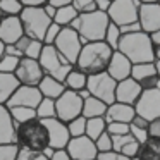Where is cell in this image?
<instances>
[{"label": "cell", "instance_id": "obj_1", "mask_svg": "<svg viewBox=\"0 0 160 160\" xmlns=\"http://www.w3.org/2000/svg\"><path fill=\"white\" fill-rule=\"evenodd\" d=\"M114 50L107 45L105 42H93L83 45L78 60L74 67L84 72L86 76H93V74H100L107 71V66L110 62V57Z\"/></svg>", "mask_w": 160, "mask_h": 160}, {"label": "cell", "instance_id": "obj_2", "mask_svg": "<svg viewBox=\"0 0 160 160\" xmlns=\"http://www.w3.org/2000/svg\"><path fill=\"white\" fill-rule=\"evenodd\" d=\"M108 22H110V19L105 12L95 11V12L79 14L71 22L69 28H72L79 35L81 43L86 45V43H93V42H103Z\"/></svg>", "mask_w": 160, "mask_h": 160}, {"label": "cell", "instance_id": "obj_3", "mask_svg": "<svg viewBox=\"0 0 160 160\" xmlns=\"http://www.w3.org/2000/svg\"><path fill=\"white\" fill-rule=\"evenodd\" d=\"M117 52L126 55L131 64H146L155 62V48H153L150 36L143 31L131 33V35H122L119 42Z\"/></svg>", "mask_w": 160, "mask_h": 160}, {"label": "cell", "instance_id": "obj_4", "mask_svg": "<svg viewBox=\"0 0 160 160\" xmlns=\"http://www.w3.org/2000/svg\"><path fill=\"white\" fill-rule=\"evenodd\" d=\"M14 143L18 148L31 150V152H43L48 146V132L40 119H33L24 124L16 126V138Z\"/></svg>", "mask_w": 160, "mask_h": 160}, {"label": "cell", "instance_id": "obj_5", "mask_svg": "<svg viewBox=\"0 0 160 160\" xmlns=\"http://www.w3.org/2000/svg\"><path fill=\"white\" fill-rule=\"evenodd\" d=\"M38 64H40V67H42L45 76H50L57 81H62V83H64V79H66V76L69 74V71L74 67L72 64H69L59 52H57L53 45H43Z\"/></svg>", "mask_w": 160, "mask_h": 160}, {"label": "cell", "instance_id": "obj_6", "mask_svg": "<svg viewBox=\"0 0 160 160\" xmlns=\"http://www.w3.org/2000/svg\"><path fill=\"white\" fill-rule=\"evenodd\" d=\"M19 21H21L24 35L33 40H40V42L45 36L47 28L52 24V19L47 18L43 7H22Z\"/></svg>", "mask_w": 160, "mask_h": 160}, {"label": "cell", "instance_id": "obj_7", "mask_svg": "<svg viewBox=\"0 0 160 160\" xmlns=\"http://www.w3.org/2000/svg\"><path fill=\"white\" fill-rule=\"evenodd\" d=\"M139 2L138 0H112L110 7L107 11V16L110 22L115 26H126L131 22H138L139 16Z\"/></svg>", "mask_w": 160, "mask_h": 160}, {"label": "cell", "instance_id": "obj_8", "mask_svg": "<svg viewBox=\"0 0 160 160\" xmlns=\"http://www.w3.org/2000/svg\"><path fill=\"white\" fill-rule=\"evenodd\" d=\"M115 86H117V83L107 72L88 76L86 81V90L90 91V95L93 98L102 100L105 105H110L115 102Z\"/></svg>", "mask_w": 160, "mask_h": 160}, {"label": "cell", "instance_id": "obj_9", "mask_svg": "<svg viewBox=\"0 0 160 160\" xmlns=\"http://www.w3.org/2000/svg\"><path fill=\"white\" fill-rule=\"evenodd\" d=\"M53 47H55V50L67 60V62L74 66L81 48H83V43H81V40H79V35H78L72 28L67 26V28L60 29L57 40L53 42Z\"/></svg>", "mask_w": 160, "mask_h": 160}, {"label": "cell", "instance_id": "obj_10", "mask_svg": "<svg viewBox=\"0 0 160 160\" xmlns=\"http://www.w3.org/2000/svg\"><path fill=\"white\" fill-rule=\"evenodd\" d=\"M81 110H83V100L79 98V95L76 91L66 90L55 100V119H59L64 124L79 117Z\"/></svg>", "mask_w": 160, "mask_h": 160}, {"label": "cell", "instance_id": "obj_11", "mask_svg": "<svg viewBox=\"0 0 160 160\" xmlns=\"http://www.w3.org/2000/svg\"><path fill=\"white\" fill-rule=\"evenodd\" d=\"M134 112L136 115L143 117L145 121H153L160 117V90H143L139 98L134 103Z\"/></svg>", "mask_w": 160, "mask_h": 160}, {"label": "cell", "instance_id": "obj_12", "mask_svg": "<svg viewBox=\"0 0 160 160\" xmlns=\"http://www.w3.org/2000/svg\"><path fill=\"white\" fill-rule=\"evenodd\" d=\"M14 76L19 81V84H22V86H38V83L42 81V78L45 74H43L38 60L21 57Z\"/></svg>", "mask_w": 160, "mask_h": 160}, {"label": "cell", "instance_id": "obj_13", "mask_svg": "<svg viewBox=\"0 0 160 160\" xmlns=\"http://www.w3.org/2000/svg\"><path fill=\"white\" fill-rule=\"evenodd\" d=\"M131 79L141 86V90H160V76L157 72L155 62H146V64H134L131 69Z\"/></svg>", "mask_w": 160, "mask_h": 160}, {"label": "cell", "instance_id": "obj_14", "mask_svg": "<svg viewBox=\"0 0 160 160\" xmlns=\"http://www.w3.org/2000/svg\"><path fill=\"white\" fill-rule=\"evenodd\" d=\"M66 152L71 157V160H95L98 155L95 141H91L88 136L71 138L66 146Z\"/></svg>", "mask_w": 160, "mask_h": 160}, {"label": "cell", "instance_id": "obj_15", "mask_svg": "<svg viewBox=\"0 0 160 160\" xmlns=\"http://www.w3.org/2000/svg\"><path fill=\"white\" fill-rule=\"evenodd\" d=\"M42 93L38 91L36 86H22L19 84V88L14 91L9 102L5 103V107H26V108H36L38 103L42 102Z\"/></svg>", "mask_w": 160, "mask_h": 160}, {"label": "cell", "instance_id": "obj_16", "mask_svg": "<svg viewBox=\"0 0 160 160\" xmlns=\"http://www.w3.org/2000/svg\"><path fill=\"white\" fill-rule=\"evenodd\" d=\"M48 132V146L52 150H66L67 143H69L71 136L67 131V126L64 122H60L59 119H45L43 121Z\"/></svg>", "mask_w": 160, "mask_h": 160}, {"label": "cell", "instance_id": "obj_17", "mask_svg": "<svg viewBox=\"0 0 160 160\" xmlns=\"http://www.w3.org/2000/svg\"><path fill=\"white\" fill-rule=\"evenodd\" d=\"M138 22L141 26V31L150 35L160 29V4H141L139 5Z\"/></svg>", "mask_w": 160, "mask_h": 160}, {"label": "cell", "instance_id": "obj_18", "mask_svg": "<svg viewBox=\"0 0 160 160\" xmlns=\"http://www.w3.org/2000/svg\"><path fill=\"white\" fill-rule=\"evenodd\" d=\"M131 69H132L131 60L126 55H122L121 52L115 50V52L112 53L110 62H108L105 72H107L115 83H119V81H124V79H128V78H131Z\"/></svg>", "mask_w": 160, "mask_h": 160}, {"label": "cell", "instance_id": "obj_19", "mask_svg": "<svg viewBox=\"0 0 160 160\" xmlns=\"http://www.w3.org/2000/svg\"><path fill=\"white\" fill-rule=\"evenodd\" d=\"M22 35H24V31H22L19 16L2 18V21H0V42L4 45H14Z\"/></svg>", "mask_w": 160, "mask_h": 160}, {"label": "cell", "instance_id": "obj_20", "mask_svg": "<svg viewBox=\"0 0 160 160\" xmlns=\"http://www.w3.org/2000/svg\"><path fill=\"white\" fill-rule=\"evenodd\" d=\"M141 86L136 83L134 79L128 78L124 81H119L117 86H115V102L119 103H126V105H132L134 107L136 100L141 95Z\"/></svg>", "mask_w": 160, "mask_h": 160}, {"label": "cell", "instance_id": "obj_21", "mask_svg": "<svg viewBox=\"0 0 160 160\" xmlns=\"http://www.w3.org/2000/svg\"><path fill=\"white\" fill-rule=\"evenodd\" d=\"M136 112L132 105H126V103H119V102H114L107 107V112H105V122H122V124H129V122L134 119Z\"/></svg>", "mask_w": 160, "mask_h": 160}, {"label": "cell", "instance_id": "obj_22", "mask_svg": "<svg viewBox=\"0 0 160 160\" xmlns=\"http://www.w3.org/2000/svg\"><path fill=\"white\" fill-rule=\"evenodd\" d=\"M139 148H141V145H139L131 134L112 136V152L119 153V155H124V157L132 158V157L138 155Z\"/></svg>", "mask_w": 160, "mask_h": 160}, {"label": "cell", "instance_id": "obj_23", "mask_svg": "<svg viewBox=\"0 0 160 160\" xmlns=\"http://www.w3.org/2000/svg\"><path fill=\"white\" fill-rule=\"evenodd\" d=\"M16 138V124L5 105H0V145H11Z\"/></svg>", "mask_w": 160, "mask_h": 160}, {"label": "cell", "instance_id": "obj_24", "mask_svg": "<svg viewBox=\"0 0 160 160\" xmlns=\"http://www.w3.org/2000/svg\"><path fill=\"white\" fill-rule=\"evenodd\" d=\"M14 45H16V48L21 52L22 57H26V59H35V60L40 59V53H42V50H43V43L40 42V40H33L26 35H22Z\"/></svg>", "mask_w": 160, "mask_h": 160}, {"label": "cell", "instance_id": "obj_25", "mask_svg": "<svg viewBox=\"0 0 160 160\" xmlns=\"http://www.w3.org/2000/svg\"><path fill=\"white\" fill-rule=\"evenodd\" d=\"M36 88H38V91L42 93L43 98H50V100H57L66 91V86H64L62 81H57L50 76H43Z\"/></svg>", "mask_w": 160, "mask_h": 160}, {"label": "cell", "instance_id": "obj_26", "mask_svg": "<svg viewBox=\"0 0 160 160\" xmlns=\"http://www.w3.org/2000/svg\"><path fill=\"white\" fill-rule=\"evenodd\" d=\"M107 107L102 100L93 97H88L86 100H83V110H81V115L84 119H95V117H105V112H107Z\"/></svg>", "mask_w": 160, "mask_h": 160}, {"label": "cell", "instance_id": "obj_27", "mask_svg": "<svg viewBox=\"0 0 160 160\" xmlns=\"http://www.w3.org/2000/svg\"><path fill=\"white\" fill-rule=\"evenodd\" d=\"M19 88V81L14 74L0 72V105H5L9 98L14 95V91Z\"/></svg>", "mask_w": 160, "mask_h": 160}, {"label": "cell", "instance_id": "obj_28", "mask_svg": "<svg viewBox=\"0 0 160 160\" xmlns=\"http://www.w3.org/2000/svg\"><path fill=\"white\" fill-rule=\"evenodd\" d=\"M148 121H145L139 115H134L131 122H129V134L139 143V145H146L148 143Z\"/></svg>", "mask_w": 160, "mask_h": 160}, {"label": "cell", "instance_id": "obj_29", "mask_svg": "<svg viewBox=\"0 0 160 160\" xmlns=\"http://www.w3.org/2000/svg\"><path fill=\"white\" fill-rule=\"evenodd\" d=\"M86 81H88V76L84 72H81L78 67H72V69L69 71V74L66 76V79H64V86H66V90H71V91H81L86 88Z\"/></svg>", "mask_w": 160, "mask_h": 160}, {"label": "cell", "instance_id": "obj_30", "mask_svg": "<svg viewBox=\"0 0 160 160\" xmlns=\"http://www.w3.org/2000/svg\"><path fill=\"white\" fill-rule=\"evenodd\" d=\"M79 16V12L76 11V9L72 7V5H64V7H59L55 12V18H53L52 22H55V24H59L60 28H67V26H71V22L74 21V19Z\"/></svg>", "mask_w": 160, "mask_h": 160}, {"label": "cell", "instance_id": "obj_31", "mask_svg": "<svg viewBox=\"0 0 160 160\" xmlns=\"http://www.w3.org/2000/svg\"><path fill=\"white\" fill-rule=\"evenodd\" d=\"M107 131V122L103 117H95V119H86V129H84V136L95 141L100 134Z\"/></svg>", "mask_w": 160, "mask_h": 160}, {"label": "cell", "instance_id": "obj_32", "mask_svg": "<svg viewBox=\"0 0 160 160\" xmlns=\"http://www.w3.org/2000/svg\"><path fill=\"white\" fill-rule=\"evenodd\" d=\"M9 112H11V117H12V121H14V124H16V126L24 124V122H28V121H33V119H36V112H35V108L11 107V108H9Z\"/></svg>", "mask_w": 160, "mask_h": 160}, {"label": "cell", "instance_id": "obj_33", "mask_svg": "<svg viewBox=\"0 0 160 160\" xmlns=\"http://www.w3.org/2000/svg\"><path fill=\"white\" fill-rule=\"evenodd\" d=\"M36 119L45 121V119H53L55 117V100L50 98H42V102L38 103V107L35 108Z\"/></svg>", "mask_w": 160, "mask_h": 160}, {"label": "cell", "instance_id": "obj_34", "mask_svg": "<svg viewBox=\"0 0 160 160\" xmlns=\"http://www.w3.org/2000/svg\"><path fill=\"white\" fill-rule=\"evenodd\" d=\"M121 29H119V26H115L114 22H108L107 26V31H105V36H103V42L107 43L108 47H110L112 50H117L119 47V42H121Z\"/></svg>", "mask_w": 160, "mask_h": 160}, {"label": "cell", "instance_id": "obj_35", "mask_svg": "<svg viewBox=\"0 0 160 160\" xmlns=\"http://www.w3.org/2000/svg\"><path fill=\"white\" fill-rule=\"evenodd\" d=\"M22 11V4L19 0H0V14L7 16H19Z\"/></svg>", "mask_w": 160, "mask_h": 160}, {"label": "cell", "instance_id": "obj_36", "mask_svg": "<svg viewBox=\"0 0 160 160\" xmlns=\"http://www.w3.org/2000/svg\"><path fill=\"white\" fill-rule=\"evenodd\" d=\"M67 131H69L71 138H79V136H84V129H86V119L83 115L72 119L71 122H67Z\"/></svg>", "mask_w": 160, "mask_h": 160}, {"label": "cell", "instance_id": "obj_37", "mask_svg": "<svg viewBox=\"0 0 160 160\" xmlns=\"http://www.w3.org/2000/svg\"><path fill=\"white\" fill-rule=\"evenodd\" d=\"M18 64L19 59L18 57H12V55H2L0 59V72H5V74H14L16 69H18Z\"/></svg>", "mask_w": 160, "mask_h": 160}, {"label": "cell", "instance_id": "obj_38", "mask_svg": "<svg viewBox=\"0 0 160 160\" xmlns=\"http://www.w3.org/2000/svg\"><path fill=\"white\" fill-rule=\"evenodd\" d=\"M95 146H97L98 153H105V152H112V136L107 131L103 134H100L95 139Z\"/></svg>", "mask_w": 160, "mask_h": 160}, {"label": "cell", "instance_id": "obj_39", "mask_svg": "<svg viewBox=\"0 0 160 160\" xmlns=\"http://www.w3.org/2000/svg\"><path fill=\"white\" fill-rule=\"evenodd\" d=\"M18 145L11 143V145H0V160H16L18 158Z\"/></svg>", "mask_w": 160, "mask_h": 160}, {"label": "cell", "instance_id": "obj_40", "mask_svg": "<svg viewBox=\"0 0 160 160\" xmlns=\"http://www.w3.org/2000/svg\"><path fill=\"white\" fill-rule=\"evenodd\" d=\"M71 5H72L79 14H86V12H95L97 11L95 0H72Z\"/></svg>", "mask_w": 160, "mask_h": 160}, {"label": "cell", "instance_id": "obj_41", "mask_svg": "<svg viewBox=\"0 0 160 160\" xmlns=\"http://www.w3.org/2000/svg\"><path fill=\"white\" fill-rule=\"evenodd\" d=\"M16 160H50L43 152H31V150H22L19 148L18 158Z\"/></svg>", "mask_w": 160, "mask_h": 160}, {"label": "cell", "instance_id": "obj_42", "mask_svg": "<svg viewBox=\"0 0 160 160\" xmlns=\"http://www.w3.org/2000/svg\"><path fill=\"white\" fill-rule=\"evenodd\" d=\"M60 26L59 24H55V22H52V24L47 28V31H45V36H43V40H42V43L43 45H53V42L57 40V36H59V33H60Z\"/></svg>", "mask_w": 160, "mask_h": 160}, {"label": "cell", "instance_id": "obj_43", "mask_svg": "<svg viewBox=\"0 0 160 160\" xmlns=\"http://www.w3.org/2000/svg\"><path fill=\"white\" fill-rule=\"evenodd\" d=\"M107 132L110 136L129 134V124H122V122H108L107 124Z\"/></svg>", "mask_w": 160, "mask_h": 160}, {"label": "cell", "instance_id": "obj_44", "mask_svg": "<svg viewBox=\"0 0 160 160\" xmlns=\"http://www.w3.org/2000/svg\"><path fill=\"white\" fill-rule=\"evenodd\" d=\"M148 138L153 141H160V117L150 121L148 124Z\"/></svg>", "mask_w": 160, "mask_h": 160}, {"label": "cell", "instance_id": "obj_45", "mask_svg": "<svg viewBox=\"0 0 160 160\" xmlns=\"http://www.w3.org/2000/svg\"><path fill=\"white\" fill-rule=\"evenodd\" d=\"M119 29H121V35H131V33L141 31V26H139V22H131V24L121 26Z\"/></svg>", "mask_w": 160, "mask_h": 160}, {"label": "cell", "instance_id": "obj_46", "mask_svg": "<svg viewBox=\"0 0 160 160\" xmlns=\"http://www.w3.org/2000/svg\"><path fill=\"white\" fill-rule=\"evenodd\" d=\"M22 7H42L47 4V0H19Z\"/></svg>", "mask_w": 160, "mask_h": 160}, {"label": "cell", "instance_id": "obj_47", "mask_svg": "<svg viewBox=\"0 0 160 160\" xmlns=\"http://www.w3.org/2000/svg\"><path fill=\"white\" fill-rule=\"evenodd\" d=\"M50 160H71V157L67 155L66 150H55L50 157Z\"/></svg>", "mask_w": 160, "mask_h": 160}, {"label": "cell", "instance_id": "obj_48", "mask_svg": "<svg viewBox=\"0 0 160 160\" xmlns=\"http://www.w3.org/2000/svg\"><path fill=\"white\" fill-rule=\"evenodd\" d=\"M95 5H97V11L107 14L108 7H110V0H95Z\"/></svg>", "mask_w": 160, "mask_h": 160}, {"label": "cell", "instance_id": "obj_49", "mask_svg": "<svg viewBox=\"0 0 160 160\" xmlns=\"http://www.w3.org/2000/svg\"><path fill=\"white\" fill-rule=\"evenodd\" d=\"M5 55H12V57H18V59H21V52H19L18 48H16V45H5V50H4Z\"/></svg>", "mask_w": 160, "mask_h": 160}, {"label": "cell", "instance_id": "obj_50", "mask_svg": "<svg viewBox=\"0 0 160 160\" xmlns=\"http://www.w3.org/2000/svg\"><path fill=\"white\" fill-rule=\"evenodd\" d=\"M119 153L115 152H105V153H98L97 155V160H117Z\"/></svg>", "mask_w": 160, "mask_h": 160}, {"label": "cell", "instance_id": "obj_51", "mask_svg": "<svg viewBox=\"0 0 160 160\" xmlns=\"http://www.w3.org/2000/svg\"><path fill=\"white\" fill-rule=\"evenodd\" d=\"M148 36H150V42H152L153 48H158V47H160V29H158V31L150 33Z\"/></svg>", "mask_w": 160, "mask_h": 160}, {"label": "cell", "instance_id": "obj_52", "mask_svg": "<svg viewBox=\"0 0 160 160\" xmlns=\"http://www.w3.org/2000/svg\"><path fill=\"white\" fill-rule=\"evenodd\" d=\"M47 4H50L55 9H59V7H64V5H71L72 0H47Z\"/></svg>", "mask_w": 160, "mask_h": 160}, {"label": "cell", "instance_id": "obj_53", "mask_svg": "<svg viewBox=\"0 0 160 160\" xmlns=\"http://www.w3.org/2000/svg\"><path fill=\"white\" fill-rule=\"evenodd\" d=\"M42 7H43V11H45L47 18H48V19H52V21H53V18H55V12H57V9L53 7V5H50V4H45V5H42Z\"/></svg>", "mask_w": 160, "mask_h": 160}, {"label": "cell", "instance_id": "obj_54", "mask_svg": "<svg viewBox=\"0 0 160 160\" xmlns=\"http://www.w3.org/2000/svg\"><path fill=\"white\" fill-rule=\"evenodd\" d=\"M78 95H79V98H81V100H86L88 97H91V95H90V91H88L86 88H84V90H81V91H78Z\"/></svg>", "mask_w": 160, "mask_h": 160}, {"label": "cell", "instance_id": "obj_55", "mask_svg": "<svg viewBox=\"0 0 160 160\" xmlns=\"http://www.w3.org/2000/svg\"><path fill=\"white\" fill-rule=\"evenodd\" d=\"M139 4H157L158 0H138Z\"/></svg>", "mask_w": 160, "mask_h": 160}, {"label": "cell", "instance_id": "obj_56", "mask_svg": "<svg viewBox=\"0 0 160 160\" xmlns=\"http://www.w3.org/2000/svg\"><path fill=\"white\" fill-rule=\"evenodd\" d=\"M157 60L160 62V47H158V48H155V62H157Z\"/></svg>", "mask_w": 160, "mask_h": 160}, {"label": "cell", "instance_id": "obj_57", "mask_svg": "<svg viewBox=\"0 0 160 160\" xmlns=\"http://www.w3.org/2000/svg\"><path fill=\"white\" fill-rule=\"evenodd\" d=\"M4 50H5V45L0 42V59H2V55H4Z\"/></svg>", "mask_w": 160, "mask_h": 160}, {"label": "cell", "instance_id": "obj_58", "mask_svg": "<svg viewBox=\"0 0 160 160\" xmlns=\"http://www.w3.org/2000/svg\"><path fill=\"white\" fill-rule=\"evenodd\" d=\"M155 67H157V72H158V76H160V62H158V60L155 62Z\"/></svg>", "mask_w": 160, "mask_h": 160}, {"label": "cell", "instance_id": "obj_59", "mask_svg": "<svg viewBox=\"0 0 160 160\" xmlns=\"http://www.w3.org/2000/svg\"><path fill=\"white\" fill-rule=\"evenodd\" d=\"M117 160H131V158H129V157H124V155H119Z\"/></svg>", "mask_w": 160, "mask_h": 160}, {"label": "cell", "instance_id": "obj_60", "mask_svg": "<svg viewBox=\"0 0 160 160\" xmlns=\"http://www.w3.org/2000/svg\"><path fill=\"white\" fill-rule=\"evenodd\" d=\"M131 160H139V158H138V157H132V158H131Z\"/></svg>", "mask_w": 160, "mask_h": 160}, {"label": "cell", "instance_id": "obj_61", "mask_svg": "<svg viewBox=\"0 0 160 160\" xmlns=\"http://www.w3.org/2000/svg\"><path fill=\"white\" fill-rule=\"evenodd\" d=\"M2 18H4V16H2V14H0V21H2Z\"/></svg>", "mask_w": 160, "mask_h": 160}, {"label": "cell", "instance_id": "obj_62", "mask_svg": "<svg viewBox=\"0 0 160 160\" xmlns=\"http://www.w3.org/2000/svg\"><path fill=\"white\" fill-rule=\"evenodd\" d=\"M158 4H160V0H158Z\"/></svg>", "mask_w": 160, "mask_h": 160}, {"label": "cell", "instance_id": "obj_63", "mask_svg": "<svg viewBox=\"0 0 160 160\" xmlns=\"http://www.w3.org/2000/svg\"><path fill=\"white\" fill-rule=\"evenodd\" d=\"M95 160H97V158H95Z\"/></svg>", "mask_w": 160, "mask_h": 160}, {"label": "cell", "instance_id": "obj_64", "mask_svg": "<svg viewBox=\"0 0 160 160\" xmlns=\"http://www.w3.org/2000/svg\"><path fill=\"white\" fill-rule=\"evenodd\" d=\"M110 2H112V0H110Z\"/></svg>", "mask_w": 160, "mask_h": 160}]
</instances>
